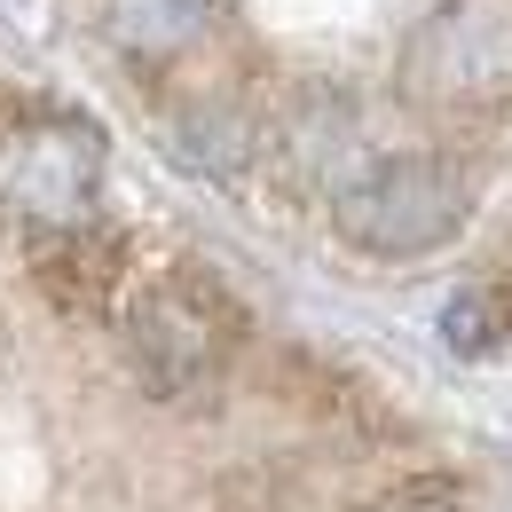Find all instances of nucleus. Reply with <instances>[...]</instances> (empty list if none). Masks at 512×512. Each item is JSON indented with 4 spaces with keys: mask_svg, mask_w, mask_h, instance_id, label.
<instances>
[{
    "mask_svg": "<svg viewBox=\"0 0 512 512\" xmlns=\"http://www.w3.org/2000/svg\"><path fill=\"white\" fill-rule=\"evenodd\" d=\"M505 331H512V300H505V292H489V284L457 292V300H449V316H442V339L457 347V355H489Z\"/></svg>",
    "mask_w": 512,
    "mask_h": 512,
    "instance_id": "423d86ee",
    "label": "nucleus"
},
{
    "mask_svg": "<svg viewBox=\"0 0 512 512\" xmlns=\"http://www.w3.org/2000/svg\"><path fill=\"white\" fill-rule=\"evenodd\" d=\"M95 190H103V134L87 119H24L0 134V205L16 221L48 229H79L95 221Z\"/></svg>",
    "mask_w": 512,
    "mask_h": 512,
    "instance_id": "7ed1b4c3",
    "label": "nucleus"
},
{
    "mask_svg": "<svg viewBox=\"0 0 512 512\" xmlns=\"http://www.w3.org/2000/svg\"><path fill=\"white\" fill-rule=\"evenodd\" d=\"M465 213H473V182L449 158L402 150V158H379L371 174H355L339 190V237L379 260H418L449 245L465 229Z\"/></svg>",
    "mask_w": 512,
    "mask_h": 512,
    "instance_id": "f257e3e1",
    "label": "nucleus"
},
{
    "mask_svg": "<svg viewBox=\"0 0 512 512\" xmlns=\"http://www.w3.org/2000/svg\"><path fill=\"white\" fill-rule=\"evenodd\" d=\"M221 0H103V32L134 64H174L213 32Z\"/></svg>",
    "mask_w": 512,
    "mask_h": 512,
    "instance_id": "20e7f679",
    "label": "nucleus"
},
{
    "mask_svg": "<svg viewBox=\"0 0 512 512\" xmlns=\"http://www.w3.org/2000/svg\"><path fill=\"white\" fill-rule=\"evenodd\" d=\"M229 347H237V316H229V300H221L213 284H197V276H166V284H150L127 308V363L158 402L205 394V386L221 379Z\"/></svg>",
    "mask_w": 512,
    "mask_h": 512,
    "instance_id": "f03ea898",
    "label": "nucleus"
},
{
    "mask_svg": "<svg viewBox=\"0 0 512 512\" xmlns=\"http://www.w3.org/2000/svg\"><path fill=\"white\" fill-rule=\"evenodd\" d=\"M386 512H457L449 497H402V505H386Z\"/></svg>",
    "mask_w": 512,
    "mask_h": 512,
    "instance_id": "0eeeda50",
    "label": "nucleus"
},
{
    "mask_svg": "<svg viewBox=\"0 0 512 512\" xmlns=\"http://www.w3.org/2000/svg\"><path fill=\"white\" fill-rule=\"evenodd\" d=\"M40 284H48L64 308H111L119 245L95 237V221H79V229H48V237H40Z\"/></svg>",
    "mask_w": 512,
    "mask_h": 512,
    "instance_id": "39448f33",
    "label": "nucleus"
}]
</instances>
